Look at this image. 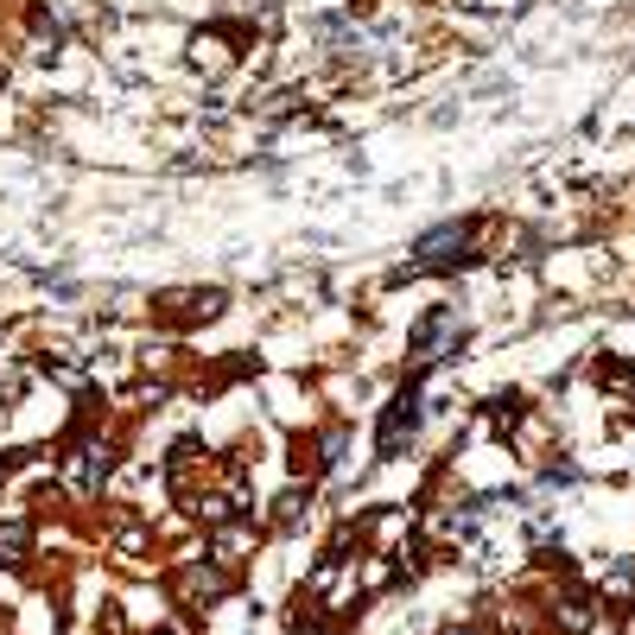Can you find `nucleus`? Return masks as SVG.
<instances>
[{
  "label": "nucleus",
  "mask_w": 635,
  "mask_h": 635,
  "mask_svg": "<svg viewBox=\"0 0 635 635\" xmlns=\"http://www.w3.org/2000/svg\"><path fill=\"white\" fill-rule=\"evenodd\" d=\"M451 343H457V312H451V305L426 312V318L413 325V375H426L432 363H445Z\"/></svg>",
  "instance_id": "nucleus-1"
},
{
  "label": "nucleus",
  "mask_w": 635,
  "mask_h": 635,
  "mask_svg": "<svg viewBox=\"0 0 635 635\" xmlns=\"http://www.w3.org/2000/svg\"><path fill=\"white\" fill-rule=\"evenodd\" d=\"M413 432H419V388H401V394H394V407L381 413V439H375V445H381V457H401V445H407Z\"/></svg>",
  "instance_id": "nucleus-2"
},
{
  "label": "nucleus",
  "mask_w": 635,
  "mask_h": 635,
  "mask_svg": "<svg viewBox=\"0 0 635 635\" xmlns=\"http://www.w3.org/2000/svg\"><path fill=\"white\" fill-rule=\"evenodd\" d=\"M471 248V223H445V229H432L419 248H413V273H432V267H451L457 255Z\"/></svg>",
  "instance_id": "nucleus-3"
},
{
  "label": "nucleus",
  "mask_w": 635,
  "mask_h": 635,
  "mask_svg": "<svg viewBox=\"0 0 635 635\" xmlns=\"http://www.w3.org/2000/svg\"><path fill=\"white\" fill-rule=\"evenodd\" d=\"M64 477H71L76 489H102V477H109V445H96V439L71 445V457H64Z\"/></svg>",
  "instance_id": "nucleus-4"
},
{
  "label": "nucleus",
  "mask_w": 635,
  "mask_h": 635,
  "mask_svg": "<svg viewBox=\"0 0 635 635\" xmlns=\"http://www.w3.org/2000/svg\"><path fill=\"white\" fill-rule=\"evenodd\" d=\"M179 591H185L191 603H217V598H229V578L217 565H185V572H179Z\"/></svg>",
  "instance_id": "nucleus-5"
},
{
  "label": "nucleus",
  "mask_w": 635,
  "mask_h": 635,
  "mask_svg": "<svg viewBox=\"0 0 635 635\" xmlns=\"http://www.w3.org/2000/svg\"><path fill=\"white\" fill-rule=\"evenodd\" d=\"M553 623H560L565 635H585L591 623H598V603L585 598V591H565V598L553 603Z\"/></svg>",
  "instance_id": "nucleus-6"
},
{
  "label": "nucleus",
  "mask_w": 635,
  "mask_h": 635,
  "mask_svg": "<svg viewBox=\"0 0 635 635\" xmlns=\"http://www.w3.org/2000/svg\"><path fill=\"white\" fill-rule=\"evenodd\" d=\"M217 305H223V293H172L166 318L172 325H197V318H217Z\"/></svg>",
  "instance_id": "nucleus-7"
},
{
  "label": "nucleus",
  "mask_w": 635,
  "mask_h": 635,
  "mask_svg": "<svg viewBox=\"0 0 635 635\" xmlns=\"http://www.w3.org/2000/svg\"><path fill=\"white\" fill-rule=\"evenodd\" d=\"M26 553H33V522H0V565L20 572Z\"/></svg>",
  "instance_id": "nucleus-8"
},
{
  "label": "nucleus",
  "mask_w": 635,
  "mask_h": 635,
  "mask_svg": "<svg viewBox=\"0 0 635 635\" xmlns=\"http://www.w3.org/2000/svg\"><path fill=\"white\" fill-rule=\"evenodd\" d=\"M248 527H235V522H217V534H210V560L217 565H235V553H248Z\"/></svg>",
  "instance_id": "nucleus-9"
},
{
  "label": "nucleus",
  "mask_w": 635,
  "mask_h": 635,
  "mask_svg": "<svg viewBox=\"0 0 635 635\" xmlns=\"http://www.w3.org/2000/svg\"><path fill=\"white\" fill-rule=\"evenodd\" d=\"M603 598L630 610V603H635V565H623V560H616L610 572H603Z\"/></svg>",
  "instance_id": "nucleus-10"
},
{
  "label": "nucleus",
  "mask_w": 635,
  "mask_h": 635,
  "mask_svg": "<svg viewBox=\"0 0 635 635\" xmlns=\"http://www.w3.org/2000/svg\"><path fill=\"white\" fill-rule=\"evenodd\" d=\"M191 58H197V64H210V71H223V64H229V51H223V38H217V33H210V38L197 33V45H191Z\"/></svg>",
  "instance_id": "nucleus-11"
},
{
  "label": "nucleus",
  "mask_w": 635,
  "mask_h": 635,
  "mask_svg": "<svg viewBox=\"0 0 635 635\" xmlns=\"http://www.w3.org/2000/svg\"><path fill=\"white\" fill-rule=\"evenodd\" d=\"M273 522H280V527L300 522V489H293V496H280V515H273Z\"/></svg>",
  "instance_id": "nucleus-12"
},
{
  "label": "nucleus",
  "mask_w": 635,
  "mask_h": 635,
  "mask_svg": "<svg viewBox=\"0 0 635 635\" xmlns=\"http://www.w3.org/2000/svg\"><path fill=\"white\" fill-rule=\"evenodd\" d=\"M585 635H616V630H610V623H591V630H585Z\"/></svg>",
  "instance_id": "nucleus-13"
},
{
  "label": "nucleus",
  "mask_w": 635,
  "mask_h": 635,
  "mask_svg": "<svg viewBox=\"0 0 635 635\" xmlns=\"http://www.w3.org/2000/svg\"><path fill=\"white\" fill-rule=\"evenodd\" d=\"M445 635H477V630H445Z\"/></svg>",
  "instance_id": "nucleus-14"
},
{
  "label": "nucleus",
  "mask_w": 635,
  "mask_h": 635,
  "mask_svg": "<svg viewBox=\"0 0 635 635\" xmlns=\"http://www.w3.org/2000/svg\"><path fill=\"white\" fill-rule=\"evenodd\" d=\"M159 635H172V630H159Z\"/></svg>",
  "instance_id": "nucleus-15"
}]
</instances>
